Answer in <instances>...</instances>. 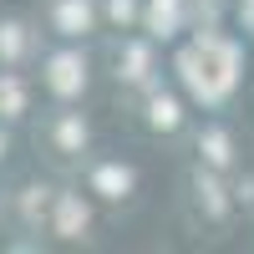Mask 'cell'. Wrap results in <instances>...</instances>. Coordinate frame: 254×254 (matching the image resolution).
<instances>
[{"label": "cell", "instance_id": "5b68a950", "mask_svg": "<svg viewBox=\"0 0 254 254\" xmlns=\"http://www.w3.org/2000/svg\"><path fill=\"white\" fill-rule=\"evenodd\" d=\"M153 127H178V102L173 97H158L153 102Z\"/></svg>", "mask_w": 254, "mask_h": 254}, {"label": "cell", "instance_id": "8992f818", "mask_svg": "<svg viewBox=\"0 0 254 254\" xmlns=\"http://www.w3.org/2000/svg\"><path fill=\"white\" fill-rule=\"evenodd\" d=\"M203 153H208V163H229V137L224 132H203Z\"/></svg>", "mask_w": 254, "mask_h": 254}, {"label": "cell", "instance_id": "52a82bcc", "mask_svg": "<svg viewBox=\"0 0 254 254\" xmlns=\"http://www.w3.org/2000/svg\"><path fill=\"white\" fill-rule=\"evenodd\" d=\"M81 224H87V208H81L76 198H66V203H61V229L71 234V229H81Z\"/></svg>", "mask_w": 254, "mask_h": 254}, {"label": "cell", "instance_id": "6da1fadb", "mask_svg": "<svg viewBox=\"0 0 254 254\" xmlns=\"http://www.w3.org/2000/svg\"><path fill=\"white\" fill-rule=\"evenodd\" d=\"M46 81H51L61 97H71V92H81V81H87V61H81V56H56Z\"/></svg>", "mask_w": 254, "mask_h": 254}, {"label": "cell", "instance_id": "ba28073f", "mask_svg": "<svg viewBox=\"0 0 254 254\" xmlns=\"http://www.w3.org/2000/svg\"><path fill=\"white\" fill-rule=\"evenodd\" d=\"M198 193L208 198V214H224V198H219V183H214V178H203V173H198Z\"/></svg>", "mask_w": 254, "mask_h": 254}, {"label": "cell", "instance_id": "7a4b0ae2", "mask_svg": "<svg viewBox=\"0 0 254 254\" xmlns=\"http://www.w3.org/2000/svg\"><path fill=\"white\" fill-rule=\"evenodd\" d=\"M56 26H61V36H81L92 26V5L87 0H66V5L56 10Z\"/></svg>", "mask_w": 254, "mask_h": 254}, {"label": "cell", "instance_id": "277c9868", "mask_svg": "<svg viewBox=\"0 0 254 254\" xmlns=\"http://www.w3.org/2000/svg\"><path fill=\"white\" fill-rule=\"evenodd\" d=\"M153 26H158V36H173V26H178V0H153Z\"/></svg>", "mask_w": 254, "mask_h": 254}, {"label": "cell", "instance_id": "9c48e42d", "mask_svg": "<svg viewBox=\"0 0 254 254\" xmlns=\"http://www.w3.org/2000/svg\"><path fill=\"white\" fill-rule=\"evenodd\" d=\"M112 15H117V20H127V15H132V0H112Z\"/></svg>", "mask_w": 254, "mask_h": 254}, {"label": "cell", "instance_id": "3957f363", "mask_svg": "<svg viewBox=\"0 0 254 254\" xmlns=\"http://www.w3.org/2000/svg\"><path fill=\"white\" fill-rule=\"evenodd\" d=\"M97 188H102L107 198H122L127 188H132V173H127V168H102V173H97Z\"/></svg>", "mask_w": 254, "mask_h": 254}]
</instances>
